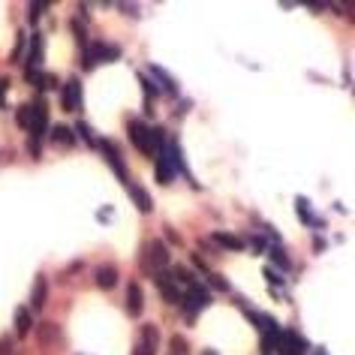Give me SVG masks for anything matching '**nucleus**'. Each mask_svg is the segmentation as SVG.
I'll list each match as a JSON object with an SVG mask.
<instances>
[{
  "instance_id": "obj_12",
  "label": "nucleus",
  "mask_w": 355,
  "mask_h": 355,
  "mask_svg": "<svg viewBox=\"0 0 355 355\" xmlns=\"http://www.w3.org/2000/svg\"><path fill=\"white\" fill-rule=\"evenodd\" d=\"M46 295H49V280L42 277H37V283H33V298H31V310H42L46 307Z\"/></svg>"
},
{
  "instance_id": "obj_3",
  "label": "nucleus",
  "mask_w": 355,
  "mask_h": 355,
  "mask_svg": "<svg viewBox=\"0 0 355 355\" xmlns=\"http://www.w3.org/2000/svg\"><path fill=\"white\" fill-rule=\"evenodd\" d=\"M60 105H64V112H78L82 109V85H78V78H69V82L64 85Z\"/></svg>"
},
{
  "instance_id": "obj_22",
  "label": "nucleus",
  "mask_w": 355,
  "mask_h": 355,
  "mask_svg": "<svg viewBox=\"0 0 355 355\" xmlns=\"http://www.w3.org/2000/svg\"><path fill=\"white\" fill-rule=\"evenodd\" d=\"M172 349H175L178 355L187 352V343H184V337H172Z\"/></svg>"
},
{
  "instance_id": "obj_11",
  "label": "nucleus",
  "mask_w": 355,
  "mask_h": 355,
  "mask_svg": "<svg viewBox=\"0 0 355 355\" xmlns=\"http://www.w3.org/2000/svg\"><path fill=\"white\" fill-rule=\"evenodd\" d=\"M114 283H118V268H114V265H100V268H96V286L114 289Z\"/></svg>"
},
{
  "instance_id": "obj_25",
  "label": "nucleus",
  "mask_w": 355,
  "mask_h": 355,
  "mask_svg": "<svg viewBox=\"0 0 355 355\" xmlns=\"http://www.w3.org/2000/svg\"><path fill=\"white\" fill-rule=\"evenodd\" d=\"M208 355H214V352H208Z\"/></svg>"
},
{
  "instance_id": "obj_4",
  "label": "nucleus",
  "mask_w": 355,
  "mask_h": 355,
  "mask_svg": "<svg viewBox=\"0 0 355 355\" xmlns=\"http://www.w3.org/2000/svg\"><path fill=\"white\" fill-rule=\"evenodd\" d=\"M46 130H49V109L40 100L31 105V132H33V139H40V136H46Z\"/></svg>"
},
{
  "instance_id": "obj_13",
  "label": "nucleus",
  "mask_w": 355,
  "mask_h": 355,
  "mask_svg": "<svg viewBox=\"0 0 355 355\" xmlns=\"http://www.w3.org/2000/svg\"><path fill=\"white\" fill-rule=\"evenodd\" d=\"M31 328H33L31 310H28V307H19V310H15V334H19V337H28Z\"/></svg>"
},
{
  "instance_id": "obj_5",
  "label": "nucleus",
  "mask_w": 355,
  "mask_h": 355,
  "mask_svg": "<svg viewBox=\"0 0 355 355\" xmlns=\"http://www.w3.org/2000/svg\"><path fill=\"white\" fill-rule=\"evenodd\" d=\"M277 349H280V355H304V340L292 331H283L277 337Z\"/></svg>"
},
{
  "instance_id": "obj_17",
  "label": "nucleus",
  "mask_w": 355,
  "mask_h": 355,
  "mask_svg": "<svg viewBox=\"0 0 355 355\" xmlns=\"http://www.w3.org/2000/svg\"><path fill=\"white\" fill-rule=\"evenodd\" d=\"M150 76H157L159 82H163V87H166V91H172V94L178 91V82H175V78L166 73V69H159V67H150Z\"/></svg>"
},
{
  "instance_id": "obj_21",
  "label": "nucleus",
  "mask_w": 355,
  "mask_h": 355,
  "mask_svg": "<svg viewBox=\"0 0 355 355\" xmlns=\"http://www.w3.org/2000/svg\"><path fill=\"white\" fill-rule=\"evenodd\" d=\"M271 256H274V262H277L280 268H289V259H286V256H283V250H280V247H274V250H271Z\"/></svg>"
},
{
  "instance_id": "obj_16",
  "label": "nucleus",
  "mask_w": 355,
  "mask_h": 355,
  "mask_svg": "<svg viewBox=\"0 0 355 355\" xmlns=\"http://www.w3.org/2000/svg\"><path fill=\"white\" fill-rule=\"evenodd\" d=\"M58 337H60V331H58L55 322H42V325H40V340L46 343V346H49L51 340H58Z\"/></svg>"
},
{
  "instance_id": "obj_7",
  "label": "nucleus",
  "mask_w": 355,
  "mask_h": 355,
  "mask_svg": "<svg viewBox=\"0 0 355 355\" xmlns=\"http://www.w3.org/2000/svg\"><path fill=\"white\" fill-rule=\"evenodd\" d=\"M100 148H103V154H105V159L112 163V168H114V175L121 178L123 184H130L127 181V168H123V163H121V154H118V148L112 145V141H100Z\"/></svg>"
},
{
  "instance_id": "obj_24",
  "label": "nucleus",
  "mask_w": 355,
  "mask_h": 355,
  "mask_svg": "<svg viewBox=\"0 0 355 355\" xmlns=\"http://www.w3.org/2000/svg\"><path fill=\"white\" fill-rule=\"evenodd\" d=\"M78 132H82V136H85L87 141H94V139H91V130H87V127H85V123H82V127H78Z\"/></svg>"
},
{
  "instance_id": "obj_14",
  "label": "nucleus",
  "mask_w": 355,
  "mask_h": 355,
  "mask_svg": "<svg viewBox=\"0 0 355 355\" xmlns=\"http://www.w3.org/2000/svg\"><path fill=\"white\" fill-rule=\"evenodd\" d=\"M127 187H130L132 199H136V208L141 211V214H148V211H154V199H150L145 190H141V187H136V184H127Z\"/></svg>"
},
{
  "instance_id": "obj_10",
  "label": "nucleus",
  "mask_w": 355,
  "mask_h": 355,
  "mask_svg": "<svg viewBox=\"0 0 355 355\" xmlns=\"http://www.w3.org/2000/svg\"><path fill=\"white\" fill-rule=\"evenodd\" d=\"M154 280H157V286H159V289H163V295H166L168 301H172V304H181V301H184V295H181V289H178V286H175V283H172V280H168V274H166V271H163V274H157V277H154Z\"/></svg>"
},
{
  "instance_id": "obj_18",
  "label": "nucleus",
  "mask_w": 355,
  "mask_h": 355,
  "mask_svg": "<svg viewBox=\"0 0 355 355\" xmlns=\"http://www.w3.org/2000/svg\"><path fill=\"white\" fill-rule=\"evenodd\" d=\"M51 139L60 141V145H73V132H69V127H55L51 130Z\"/></svg>"
},
{
  "instance_id": "obj_6",
  "label": "nucleus",
  "mask_w": 355,
  "mask_h": 355,
  "mask_svg": "<svg viewBox=\"0 0 355 355\" xmlns=\"http://www.w3.org/2000/svg\"><path fill=\"white\" fill-rule=\"evenodd\" d=\"M157 340H159L157 328L154 325H145V328H141L139 343H136V355H154L157 352Z\"/></svg>"
},
{
  "instance_id": "obj_1",
  "label": "nucleus",
  "mask_w": 355,
  "mask_h": 355,
  "mask_svg": "<svg viewBox=\"0 0 355 355\" xmlns=\"http://www.w3.org/2000/svg\"><path fill=\"white\" fill-rule=\"evenodd\" d=\"M130 141L136 145L145 157H154L157 148L163 145V132L159 130H148L141 121H130Z\"/></svg>"
},
{
  "instance_id": "obj_23",
  "label": "nucleus",
  "mask_w": 355,
  "mask_h": 355,
  "mask_svg": "<svg viewBox=\"0 0 355 355\" xmlns=\"http://www.w3.org/2000/svg\"><path fill=\"white\" fill-rule=\"evenodd\" d=\"M0 355H12V340L10 337H0Z\"/></svg>"
},
{
  "instance_id": "obj_9",
  "label": "nucleus",
  "mask_w": 355,
  "mask_h": 355,
  "mask_svg": "<svg viewBox=\"0 0 355 355\" xmlns=\"http://www.w3.org/2000/svg\"><path fill=\"white\" fill-rule=\"evenodd\" d=\"M187 301H190V313H196V310H205L211 304V295H208V289H202V286H193L187 289Z\"/></svg>"
},
{
  "instance_id": "obj_2",
  "label": "nucleus",
  "mask_w": 355,
  "mask_h": 355,
  "mask_svg": "<svg viewBox=\"0 0 355 355\" xmlns=\"http://www.w3.org/2000/svg\"><path fill=\"white\" fill-rule=\"evenodd\" d=\"M145 268L154 274V277L168 268V250H166L163 241H150V244L145 247Z\"/></svg>"
},
{
  "instance_id": "obj_8",
  "label": "nucleus",
  "mask_w": 355,
  "mask_h": 355,
  "mask_svg": "<svg viewBox=\"0 0 355 355\" xmlns=\"http://www.w3.org/2000/svg\"><path fill=\"white\" fill-rule=\"evenodd\" d=\"M145 310V295H141V286L139 283H130L127 286V313L130 316H141Z\"/></svg>"
},
{
  "instance_id": "obj_19",
  "label": "nucleus",
  "mask_w": 355,
  "mask_h": 355,
  "mask_svg": "<svg viewBox=\"0 0 355 355\" xmlns=\"http://www.w3.org/2000/svg\"><path fill=\"white\" fill-rule=\"evenodd\" d=\"M15 121H19L21 130H31V105H21L19 114H15Z\"/></svg>"
},
{
  "instance_id": "obj_20",
  "label": "nucleus",
  "mask_w": 355,
  "mask_h": 355,
  "mask_svg": "<svg viewBox=\"0 0 355 355\" xmlns=\"http://www.w3.org/2000/svg\"><path fill=\"white\" fill-rule=\"evenodd\" d=\"M42 10H49V3L42 0V3H31V10H28V15H31V21H37L40 15H42Z\"/></svg>"
},
{
  "instance_id": "obj_15",
  "label": "nucleus",
  "mask_w": 355,
  "mask_h": 355,
  "mask_svg": "<svg viewBox=\"0 0 355 355\" xmlns=\"http://www.w3.org/2000/svg\"><path fill=\"white\" fill-rule=\"evenodd\" d=\"M214 241H217L220 247H229V250H244V241H241V238H238V235H229V232H217Z\"/></svg>"
}]
</instances>
